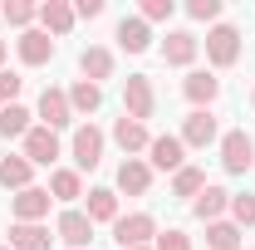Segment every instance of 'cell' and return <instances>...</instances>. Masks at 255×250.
<instances>
[{"mask_svg":"<svg viewBox=\"0 0 255 250\" xmlns=\"http://www.w3.org/2000/svg\"><path fill=\"white\" fill-rule=\"evenodd\" d=\"M54 231H59V241H69V246H89V236H94V221L84 216V211H64Z\"/></svg>","mask_w":255,"mask_h":250,"instance_id":"cell-18","label":"cell"},{"mask_svg":"<svg viewBox=\"0 0 255 250\" xmlns=\"http://www.w3.org/2000/svg\"><path fill=\"white\" fill-rule=\"evenodd\" d=\"M157 250H191V236H187V231H162Z\"/></svg>","mask_w":255,"mask_h":250,"instance_id":"cell-33","label":"cell"},{"mask_svg":"<svg viewBox=\"0 0 255 250\" xmlns=\"http://www.w3.org/2000/svg\"><path fill=\"white\" fill-rule=\"evenodd\" d=\"M39 118H44V127H49V132L69 127V123H74L69 94H64V89H44V94H39Z\"/></svg>","mask_w":255,"mask_h":250,"instance_id":"cell-7","label":"cell"},{"mask_svg":"<svg viewBox=\"0 0 255 250\" xmlns=\"http://www.w3.org/2000/svg\"><path fill=\"white\" fill-rule=\"evenodd\" d=\"M0 250H10V246H0Z\"/></svg>","mask_w":255,"mask_h":250,"instance_id":"cell-37","label":"cell"},{"mask_svg":"<svg viewBox=\"0 0 255 250\" xmlns=\"http://www.w3.org/2000/svg\"><path fill=\"white\" fill-rule=\"evenodd\" d=\"M10 250H49V231L39 221H15L10 226Z\"/></svg>","mask_w":255,"mask_h":250,"instance_id":"cell-13","label":"cell"},{"mask_svg":"<svg viewBox=\"0 0 255 250\" xmlns=\"http://www.w3.org/2000/svg\"><path fill=\"white\" fill-rule=\"evenodd\" d=\"M142 250H147V246H142Z\"/></svg>","mask_w":255,"mask_h":250,"instance_id":"cell-38","label":"cell"},{"mask_svg":"<svg viewBox=\"0 0 255 250\" xmlns=\"http://www.w3.org/2000/svg\"><path fill=\"white\" fill-rule=\"evenodd\" d=\"M152 108H157V94H152V84H147V74H132L123 84V113L132 123H147L152 118Z\"/></svg>","mask_w":255,"mask_h":250,"instance_id":"cell-2","label":"cell"},{"mask_svg":"<svg viewBox=\"0 0 255 250\" xmlns=\"http://www.w3.org/2000/svg\"><path fill=\"white\" fill-rule=\"evenodd\" d=\"M201 187H206L201 167H182V172L172 177V191H177V196H201Z\"/></svg>","mask_w":255,"mask_h":250,"instance_id":"cell-28","label":"cell"},{"mask_svg":"<svg viewBox=\"0 0 255 250\" xmlns=\"http://www.w3.org/2000/svg\"><path fill=\"white\" fill-rule=\"evenodd\" d=\"M182 94H187L191 103L201 108V103H211V98L221 94V79H211L206 69H196V74H187V84H182Z\"/></svg>","mask_w":255,"mask_h":250,"instance_id":"cell-20","label":"cell"},{"mask_svg":"<svg viewBox=\"0 0 255 250\" xmlns=\"http://www.w3.org/2000/svg\"><path fill=\"white\" fill-rule=\"evenodd\" d=\"M34 15H39V10H34L30 0H5V5H0V20H10V25H20V30L30 25Z\"/></svg>","mask_w":255,"mask_h":250,"instance_id":"cell-29","label":"cell"},{"mask_svg":"<svg viewBox=\"0 0 255 250\" xmlns=\"http://www.w3.org/2000/svg\"><path fill=\"white\" fill-rule=\"evenodd\" d=\"M74 162H79V172H94L98 162H103V132L94 123L74 127Z\"/></svg>","mask_w":255,"mask_h":250,"instance_id":"cell-5","label":"cell"},{"mask_svg":"<svg viewBox=\"0 0 255 250\" xmlns=\"http://www.w3.org/2000/svg\"><path fill=\"white\" fill-rule=\"evenodd\" d=\"M79 69H84V79H89V84H98V79H108V74H113V54H108V49H84V59H79Z\"/></svg>","mask_w":255,"mask_h":250,"instance_id":"cell-21","label":"cell"},{"mask_svg":"<svg viewBox=\"0 0 255 250\" xmlns=\"http://www.w3.org/2000/svg\"><path fill=\"white\" fill-rule=\"evenodd\" d=\"M206 246L211 250H236L241 246V226L236 221H211L206 226Z\"/></svg>","mask_w":255,"mask_h":250,"instance_id":"cell-23","label":"cell"},{"mask_svg":"<svg viewBox=\"0 0 255 250\" xmlns=\"http://www.w3.org/2000/svg\"><path fill=\"white\" fill-rule=\"evenodd\" d=\"M30 132V108H20V103H10V108H0V137L10 142V137H25Z\"/></svg>","mask_w":255,"mask_h":250,"instance_id":"cell-22","label":"cell"},{"mask_svg":"<svg viewBox=\"0 0 255 250\" xmlns=\"http://www.w3.org/2000/svg\"><path fill=\"white\" fill-rule=\"evenodd\" d=\"M206 59L216 64V69H231V64L241 59V30L236 25H216V30L206 34Z\"/></svg>","mask_w":255,"mask_h":250,"instance_id":"cell-4","label":"cell"},{"mask_svg":"<svg viewBox=\"0 0 255 250\" xmlns=\"http://www.w3.org/2000/svg\"><path fill=\"white\" fill-rule=\"evenodd\" d=\"M98 103H103V89L89 84V79H79V84L69 89V108H74V113H94Z\"/></svg>","mask_w":255,"mask_h":250,"instance_id":"cell-24","label":"cell"},{"mask_svg":"<svg viewBox=\"0 0 255 250\" xmlns=\"http://www.w3.org/2000/svg\"><path fill=\"white\" fill-rule=\"evenodd\" d=\"M118 44H123L128 54H142V49L152 44V30H147V20H142V15H132V20H118Z\"/></svg>","mask_w":255,"mask_h":250,"instance_id":"cell-15","label":"cell"},{"mask_svg":"<svg viewBox=\"0 0 255 250\" xmlns=\"http://www.w3.org/2000/svg\"><path fill=\"white\" fill-rule=\"evenodd\" d=\"M113 142H118L123 152H147V147H152V137H147V123H132L128 113L113 123Z\"/></svg>","mask_w":255,"mask_h":250,"instance_id":"cell-10","label":"cell"},{"mask_svg":"<svg viewBox=\"0 0 255 250\" xmlns=\"http://www.w3.org/2000/svg\"><path fill=\"white\" fill-rule=\"evenodd\" d=\"M30 162H25V157H0V182H5V187H15V191H25L30 187Z\"/></svg>","mask_w":255,"mask_h":250,"instance_id":"cell-25","label":"cell"},{"mask_svg":"<svg viewBox=\"0 0 255 250\" xmlns=\"http://www.w3.org/2000/svg\"><path fill=\"white\" fill-rule=\"evenodd\" d=\"M231 216L236 226H255V196H231Z\"/></svg>","mask_w":255,"mask_h":250,"instance_id":"cell-30","label":"cell"},{"mask_svg":"<svg viewBox=\"0 0 255 250\" xmlns=\"http://www.w3.org/2000/svg\"><path fill=\"white\" fill-rule=\"evenodd\" d=\"M211 142H216V118H211L206 108L187 113V123H182V147H211Z\"/></svg>","mask_w":255,"mask_h":250,"instance_id":"cell-8","label":"cell"},{"mask_svg":"<svg viewBox=\"0 0 255 250\" xmlns=\"http://www.w3.org/2000/svg\"><path fill=\"white\" fill-rule=\"evenodd\" d=\"M39 25H44V34H69L74 30V5H64V0L39 5Z\"/></svg>","mask_w":255,"mask_h":250,"instance_id":"cell-19","label":"cell"},{"mask_svg":"<svg viewBox=\"0 0 255 250\" xmlns=\"http://www.w3.org/2000/svg\"><path fill=\"white\" fill-rule=\"evenodd\" d=\"M54 157H59V132L30 127V132H25V162H30V167H49Z\"/></svg>","mask_w":255,"mask_h":250,"instance_id":"cell-6","label":"cell"},{"mask_svg":"<svg viewBox=\"0 0 255 250\" xmlns=\"http://www.w3.org/2000/svg\"><path fill=\"white\" fill-rule=\"evenodd\" d=\"M79 15H84V20H98V15H103V0H79V5H74V20H79Z\"/></svg>","mask_w":255,"mask_h":250,"instance_id":"cell-35","label":"cell"},{"mask_svg":"<svg viewBox=\"0 0 255 250\" xmlns=\"http://www.w3.org/2000/svg\"><path fill=\"white\" fill-rule=\"evenodd\" d=\"M49 201H54V196L44 187H25L15 196V221H44L49 216Z\"/></svg>","mask_w":255,"mask_h":250,"instance_id":"cell-11","label":"cell"},{"mask_svg":"<svg viewBox=\"0 0 255 250\" xmlns=\"http://www.w3.org/2000/svg\"><path fill=\"white\" fill-rule=\"evenodd\" d=\"M20 59L25 64H49L54 59V39H49L44 30H25L20 34Z\"/></svg>","mask_w":255,"mask_h":250,"instance_id":"cell-17","label":"cell"},{"mask_svg":"<svg viewBox=\"0 0 255 250\" xmlns=\"http://www.w3.org/2000/svg\"><path fill=\"white\" fill-rule=\"evenodd\" d=\"M0 59H5V39H0Z\"/></svg>","mask_w":255,"mask_h":250,"instance_id":"cell-36","label":"cell"},{"mask_svg":"<svg viewBox=\"0 0 255 250\" xmlns=\"http://www.w3.org/2000/svg\"><path fill=\"white\" fill-rule=\"evenodd\" d=\"M147 152H152V167H162V172H182V167H187V147H182V137H152V147H147Z\"/></svg>","mask_w":255,"mask_h":250,"instance_id":"cell-12","label":"cell"},{"mask_svg":"<svg viewBox=\"0 0 255 250\" xmlns=\"http://www.w3.org/2000/svg\"><path fill=\"white\" fill-rule=\"evenodd\" d=\"M147 187H152V167L137 162V157H128L123 167H118V191H128V196H147Z\"/></svg>","mask_w":255,"mask_h":250,"instance_id":"cell-9","label":"cell"},{"mask_svg":"<svg viewBox=\"0 0 255 250\" xmlns=\"http://www.w3.org/2000/svg\"><path fill=\"white\" fill-rule=\"evenodd\" d=\"M187 15L191 20H216V15H221V0H191Z\"/></svg>","mask_w":255,"mask_h":250,"instance_id":"cell-32","label":"cell"},{"mask_svg":"<svg viewBox=\"0 0 255 250\" xmlns=\"http://www.w3.org/2000/svg\"><path fill=\"white\" fill-rule=\"evenodd\" d=\"M89 221H118V196L108 187H98V191H89V211H84Z\"/></svg>","mask_w":255,"mask_h":250,"instance_id":"cell-26","label":"cell"},{"mask_svg":"<svg viewBox=\"0 0 255 250\" xmlns=\"http://www.w3.org/2000/svg\"><path fill=\"white\" fill-rule=\"evenodd\" d=\"M196 49H201V44H196V34H187V30H172V34H167V44H162V59L182 69V64H191V59H196Z\"/></svg>","mask_w":255,"mask_h":250,"instance_id":"cell-16","label":"cell"},{"mask_svg":"<svg viewBox=\"0 0 255 250\" xmlns=\"http://www.w3.org/2000/svg\"><path fill=\"white\" fill-rule=\"evenodd\" d=\"M172 10H177L172 0H142V20H147V25H152V20H172Z\"/></svg>","mask_w":255,"mask_h":250,"instance_id":"cell-31","label":"cell"},{"mask_svg":"<svg viewBox=\"0 0 255 250\" xmlns=\"http://www.w3.org/2000/svg\"><path fill=\"white\" fill-rule=\"evenodd\" d=\"M152 236H157V221L147 216V211H132V216H118V221H113V241H118L123 250H142Z\"/></svg>","mask_w":255,"mask_h":250,"instance_id":"cell-1","label":"cell"},{"mask_svg":"<svg viewBox=\"0 0 255 250\" xmlns=\"http://www.w3.org/2000/svg\"><path fill=\"white\" fill-rule=\"evenodd\" d=\"M221 167H226V172H236V177L255 167V142H251V132H241V127H236V132H226V137H221Z\"/></svg>","mask_w":255,"mask_h":250,"instance_id":"cell-3","label":"cell"},{"mask_svg":"<svg viewBox=\"0 0 255 250\" xmlns=\"http://www.w3.org/2000/svg\"><path fill=\"white\" fill-rule=\"evenodd\" d=\"M20 84H25V79H15V74H5V69H0V103H5V108L20 98Z\"/></svg>","mask_w":255,"mask_h":250,"instance_id":"cell-34","label":"cell"},{"mask_svg":"<svg viewBox=\"0 0 255 250\" xmlns=\"http://www.w3.org/2000/svg\"><path fill=\"white\" fill-rule=\"evenodd\" d=\"M226 206H231V191H226V187H201V196L191 201L196 221H206V226H211V221H221Z\"/></svg>","mask_w":255,"mask_h":250,"instance_id":"cell-14","label":"cell"},{"mask_svg":"<svg viewBox=\"0 0 255 250\" xmlns=\"http://www.w3.org/2000/svg\"><path fill=\"white\" fill-rule=\"evenodd\" d=\"M49 196H54V201H74V196H84L79 172H69V167H64V172H54V177H49Z\"/></svg>","mask_w":255,"mask_h":250,"instance_id":"cell-27","label":"cell"}]
</instances>
